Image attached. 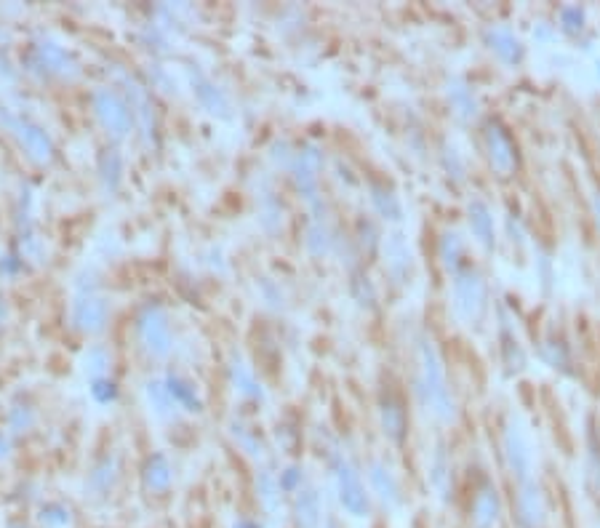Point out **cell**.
Returning <instances> with one entry per match:
<instances>
[{"instance_id": "cell-19", "label": "cell", "mask_w": 600, "mask_h": 528, "mask_svg": "<svg viewBox=\"0 0 600 528\" xmlns=\"http://www.w3.org/2000/svg\"><path fill=\"white\" fill-rule=\"evenodd\" d=\"M323 528H339V526H336V523H326V526H323Z\"/></svg>"}, {"instance_id": "cell-18", "label": "cell", "mask_w": 600, "mask_h": 528, "mask_svg": "<svg viewBox=\"0 0 600 528\" xmlns=\"http://www.w3.org/2000/svg\"><path fill=\"white\" fill-rule=\"evenodd\" d=\"M235 528H259V526H256V523H251V520H238V523H235Z\"/></svg>"}, {"instance_id": "cell-10", "label": "cell", "mask_w": 600, "mask_h": 528, "mask_svg": "<svg viewBox=\"0 0 600 528\" xmlns=\"http://www.w3.org/2000/svg\"><path fill=\"white\" fill-rule=\"evenodd\" d=\"M166 387L168 392H171V398H174L176 406L187 408V411H198L200 400L198 395H195V387H192L190 382H184V379H179V376H168Z\"/></svg>"}, {"instance_id": "cell-11", "label": "cell", "mask_w": 600, "mask_h": 528, "mask_svg": "<svg viewBox=\"0 0 600 528\" xmlns=\"http://www.w3.org/2000/svg\"><path fill=\"white\" fill-rule=\"evenodd\" d=\"M371 483H374L376 494L382 496L384 502H390V504L398 502V483H395V478H392L387 467H382V464H374V467H371Z\"/></svg>"}, {"instance_id": "cell-3", "label": "cell", "mask_w": 600, "mask_h": 528, "mask_svg": "<svg viewBox=\"0 0 600 528\" xmlns=\"http://www.w3.org/2000/svg\"><path fill=\"white\" fill-rule=\"evenodd\" d=\"M139 336H142L144 347L155 355L163 358L171 350V328H168L166 315L160 310H150L139 323Z\"/></svg>"}, {"instance_id": "cell-8", "label": "cell", "mask_w": 600, "mask_h": 528, "mask_svg": "<svg viewBox=\"0 0 600 528\" xmlns=\"http://www.w3.org/2000/svg\"><path fill=\"white\" fill-rule=\"evenodd\" d=\"M40 528H75V515L67 504L46 502L38 512Z\"/></svg>"}, {"instance_id": "cell-17", "label": "cell", "mask_w": 600, "mask_h": 528, "mask_svg": "<svg viewBox=\"0 0 600 528\" xmlns=\"http://www.w3.org/2000/svg\"><path fill=\"white\" fill-rule=\"evenodd\" d=\"M104 366H107V355H104L102 347H94V350L86 352V368L91 374H102Z\"/></svg>"}, {"instance_id": "cell-6", "label": "cell", "mask_w": 600, "mask_h": 528, "mask_svg": "<svg viewBox=\"0 0 600 528\" xmlns=\"http://www.w3.org/2000/svg\"><path fill=\"white\" fill-rule=\"evenodd\" d=\"M294 515L296 526L299 528H320V523H323V510H320V499L312 488H302V491L296 494Z\"/></svg>"}, {"instance_id": "cell-7", "label": "cell", "mask_w": 600, "mask_h": 528, "mask_svg": "<svg viewBox=\"0 0 600 528\" xmlns=\"http://www.w3.org/2000/svg\"><path fill=\"white\" fill-rule=\"evenodd\" d=\"M171 483H174V470H171L166 456H152L144 467V488L150 494H166Z\"/></svg>"}, {"instance_id": "cell-9", "label": "cell", "mask_w": 600, "mask_h": 528, "mask_svg": "<svg viewBox=\"0 0 600 528\" xmlns=\"http://www.w3.org/2000/svg\"><path fill=\"white\" fill-rule=\"evenodd\" d=\"M496 518H499V502H496L494 491H483L472 507V523L475 528H494Z\"/></svg>"}, {"instance_id": "cell-14", "label": "cell", "mask_w": 600, "mask_h": 528, "mask_svg": "<svg viewBox=\"0 0 600 528\" xmlns=\"http://www.w3.org/2000/svg\"><path fill=\"white\" fill-rule=\"evenodd\" d=\"M198 94H200V102L206 104L208 107V112H219V115H224V112H227V102H224V96L219 94V91H216L214 86H211V83H198Z\"/></svg>"}, {"instance_id": "cell-20", "label": "cell", "mask_w": 600, "mask_h": 528, "mask_svg": "<svg viewBox=\"0 0 600 528\" xmlns=\"http://www.w3.org/2000/svg\"><path fill=\"white\" fill-rule=\"evenodd\" d=\"M14 528H24V526H14Z\"/></svg>"}, {"instance_id": "cell-13", "label": "cell", "mask_w": 600, "mask_h": 528, "mask_svg": "<svg viewBox=\"0 0 600 528\" xmlns=\"http://www.w3.org/2000/svg\"><path fill=\"white\" fill-rule=\"evenodd\" d=\"M520 518L528 528H539L544 523V507L536 491H523L520 496Z\"/></svg>"}, {"instance_id": "cell-1", "label": "cell", "mask_w": 600, "mask_h": 528, "mask_svg": "<svg viewBox=\"0 0 600 528\" xmlns=\"http://www.w3.org/2000/svg\"><path fill=\"white\" fill-rule=\"evenodd\" d=\"M336 483H339V502L352 518H366L371 504H368L366 486L360 483L358 472L352 470L347 462H339L336 467Z\"/></svg>"}, {"instance_id": "cell-12", "label": "cell", "mask_w": 600, "mask_h": 528, "mask_svg": "<svg viewBox=\"0 0 600 528\" xmlns=\"http://www.w3.org/2000/svg\"><path fill=\"white\" fill-rule=\"evenodd\" d=\"M147 400H150L152 411H155V416H160V419L171 416V411H174L176 406L174 398H171V392H168V387L160 382L147 384Z\"/></svg>"}, {"instance_id": "cell-2", "label": "cell", "mask_w": 600, "mask_h": 528, "mask_svg": "<svg viewBox=\"0 0 600 528\" xmlns=\"http://www.w3.org/2000/svg\"><path fill=\"white\" fill-rule=\"evenodd\" d=\"M94 110L102 120V126L107 128V134H112L115 139L128 134L131 128V115H128L126 104L120 102V96L110 88H99L94 94Z\"/></svg>"}, {"instance_id": "cell-4", "label": "cell", "mask_w": 600, "mask_h": 528, "mask_svg": "<svg viewBox=\"0 0 600 528\" xmlns=\"http://www.w3.org/2000/svg\"><path fill=\"white\" fill-rule=\"evenodd\" d=\"M424 387H427V395H430V406L432 411L448 416V398H446V387H443V374H440V366L432 350L424 347Z\"/></svg>"}, {"instance_id": "cell-5", "label": "cell", "mask_w": 600, "mask_h": 528, "mask_svg": "<svg viewBox=\"0 0 600 528\" xmlns=\"http://www.w3.org/2000/svg\"><path fill=\"white\" fill-rule=\"evenodd\" d=\"M72 318L83 331H99L107 320V304L99 296H80L72 310Z\"/></svg>"}, {"instance_id": "cell-15", "label": "cell", "mask_w": 600, "mask_h": 528, "mask_svg": "<svg viewBox=\"0 0 600 528\" xmlns=\"http://www.w3.org/2000/svg\"><path fill=\"white\" fill-rule=\"evenodd\" d=\"M112 480H115V462L107 459V462H104L102 467H96L94 475H91V486H94L99 494H107L112 488Z\"/></svg>"}, {"instance_id": "cell-16", "label": "cell", "mask_w": 600, "mask_h": 528, "mask_svg": "<svg viewBox=\"0 0 600 528\" xmlns=\"http://www.w3.org/2000/svg\"><path fill=\"white\" fill-rule=\"evenodd\" d=\"M235 384H238L240 392H246V395H254V398H259V387H256L254 379H251V374H248L243 366H235Z\"/></svg>"}]
</instances>
